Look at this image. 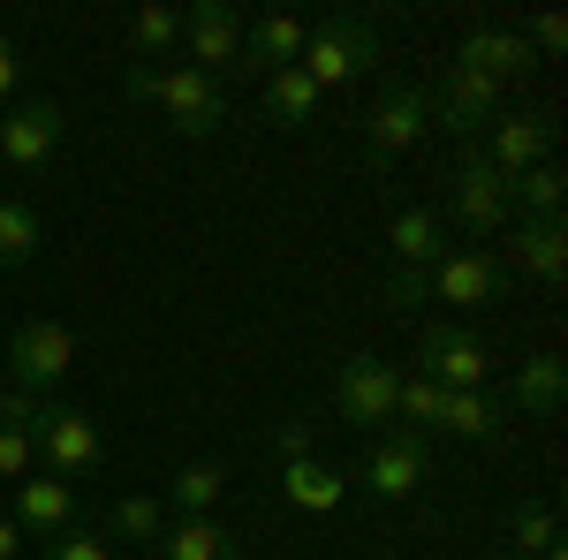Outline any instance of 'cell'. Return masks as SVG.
<instances>
[{
  "label": "cell",
  "instance_id": "13",
  "mask_svg": "<svg viewBox=\"0 0 568 560\" xmlns=\"http://www.w3.org/2000/svg\"><path fill=\"white\" fill-rule=\"evenodd\" d=\"M554 136H561V130H554L546 114H500V122L478 136V152L516 182L524 167H546V160H554Z\"/></svg>",
  "mask_w": 568,
  "mask_h": 560
},
{
  "label": "cell",
  "instance_id": "41",
  "mask_svg": "<svg viewBox=\"0 0 568 560\" xmlns=\"http://www.w3.org/2000/svg\"><path fill=\"white\" fill-rule=\"evenodd\" d=\"M493 560H524V553H493Z\"/></svg>",
  "mask_w": 568,
  "mask_h": 560
},
{
  "label": "cell",
  "instance_id": "31",
  "mask_svg": "<svg viewBox=\"0 0 568 560\" xmlns=\"http://www.w3.org/2000/svg\"><path fill=\"white\" fill-rule=\"evenodd\" d=\"M39 258V213L0 197V265H31Z\"/></svg>",
  "mask_w": 568,
  "mask_h": 560
},
{
  "label": "cell",
  "instance_id": "9",
  "mask_svg": "<svg viewBox=\"0 0 568 560\" xmlns=\"http://www.w3.org/2000/svg\"><path fill=\"white\" fill-rule=\"evenodd\" d=\"M508 288V265L493 251H447V258L425 273V296L433 303H455V310H478V303H500Z\"/></svg>",
  "mask_w": 568,
  "mask_h": 560
},
{
  "label": "cell",
  "instance_id": "15",
  "mask_svg": "<svg viewBox=\"0 0 568 560\" xmlns=\"http://www.w3.org/2000/svg\"><path fill=\"white\" fill-rule=\"evenodd\" d=\"M455 69H478V77H493V84L508 91L516 77H530L538 61H530L524 31H508V23H478V31H463V45H455Z\"/></svg>",
  "mask_w": 568,
  "mask_h": 560
},
{
  "label": "cell",
  "instance_id": "37",
  "mask_svg": "<svg viewBox=\"0 0 568 560\" xmlns=\"http://www.w3.org/2000/svg\"><path fill=\"white\" fill-rule=\"evenodd\" d=\"M409 303H433L425 296V273H394L387 281V310H409Z\"/></svg>",
  "mask_w": 568,
  "mask_h": 560
},
{
  "label": "cell",
  "instance_id": "3",
  "mask_svg": "<svg viewBox=\"0 0 568 560\" xmlns=\"http://www.w3.org/2000/svg\"><path fill=\"white\" fill-rule=\"evenodd\" d=\"M447 220L463 227V235H500L508 227V174L485 160L478 144H455V182H447ZM439 220V227H447Z\"/></svg>",
  "mask_w": 568,
  "mask_h": 560
},
{
  "label": "cell",
  "instance_id": "19",
  "mask_svg": "<svg viewBox=\"0 0 568 560\" xmlns=\"http://www.w3.org/2000/svg\"><path fill=\"white\" fill-rule=\"evenodd\" d=\"M152 560H243L235 530H220V516H168V530L152 538Z\"/></svg>",
  "mask_w": 568,
  "mask_h": 560
},
{
  "label": "cell",
  "instance_id": "27",
  "mask_svg": "<svg viewBox=\"0 0 568 560\" xmlns=\"http://www.w3.org/2000/svg\"><path fill=\"white\" fill-rule=\"evenodd\" d=\"M508 538H516V546H508V553H524V560L554 553V546H561V508H554V500H546V492H538V500H524V508H516V516H508Z\"/></svg>",
  "mask_w": 568,
  "mask_h": 560
},
{
  "label": "cell",
  "instance_id": "14",
  "mask_svg": "<svg viewBox=\"0 0 568 560\" xmlns=\"http://www.w3.org/2000/svg\"><path fill=\"white\" fill-rule=\"evenodd\" d=\"M425 485V439L417 431H379L364 455V492L372 500H409Z\"/></svg>",
  "mask_w": 568,
  "mask_h": 560
},
{
  "label": "cell",
  "instance_id": "21",
  "mask_svg": "<svg viewBox=\"0 0 568 560\" xmlns=\"http://www.w3.org/2000/svg\"><path fill=\"white\" fill-rule=\"evenodd\" d=\"M387 243H394V258H402V273H433V265L455 251V243H447V227H439V213H425V205L394 213Z\"/></svg>",
  "mask_w": 568,
  "mask_h": 560
},
{
  "label": "cell",
  "instance_id": "16",
  "mask_svg": "<svg viewBox=\"0 0 568 560\" xmlns=\"http://www.w3.org/2000/svg\"><path fill=\"white\" fill-rule=\"evenodd\" d=\"M16 530H23V538H61V530H69V522H77V485H61V477H23V485H16Z\"/></svg>",
  "mask_w": 568,
  "mask_h": 560
},
{
  "label": "cell",
  "instance_id": "28",
  "mask_svg": "<svg viewBox=\"0 0 568 560\" xmlns=\"http://www.w3.org/2000/svg\"><path fill=\"white\" fill-rule=\"evenodd\" d=\"M182 45V16L175 8H144L130 23V53H136V69H152V61H168Z\"/></svg>",
  "mask_w": 568,
  "mask_h": 560
},
{
  "label": "cell",
  "instance_id": "36",
  "mask_svg": "<svg viewBox=\"0 0 568 560\" xmlns=\"http://www.w3.org/2000/svg\"><path fill=\"white\" fill-rule=\"evenodd\" d=\"M273 455H281V462H304V455H311V425H304V417H288V425L273 431Z\"/></svg>",
  "mask_w": 568,
  "mask_h": 560
},
{
  "label": "cell",
  "instance_id": "34",
  "mask_svg": "<svg viewBox=\"0 0 568 560\" xmlns=\"http://www.w3.org/2000/svg\"><path fill=\"white\" fill-rule=\"evenodd\" d=\"M524 45H530V61H538V53H568V23L561 16H538V23L524 31Z\"/></svg>",
  "mask_w": 568,
  "mask_h": 560
},
{
  "label": "cell",
  "instance_id": "30",
  "mask_svg": "<svg viewBox=\"0 0 568 560\" xmlns=\"http://www.w3.org/2000/svg\"><path fill=\"white\" fill-rule=\"evenodd\" d=\"M439 401H447V387H439V379H425V371H409V379H402V394H394L402 431H417V439H425V431L439 425Z\"/></svg>",
  "mask_w": 568,
  "mask_h": 560
},
{
  "label": "cell",
  "instance_id": "35",
  "mask_svg": "<svg viewBox=\"0 0 568 560\" xmlns=\"http://www.w3.org/2000/svg\"><path fill=\"white\" fill-rule=\"evenodd\" d=\"M39 409H45V401H39V394H23V387H8V394H0V425H16V431H31V425H39Z\"/></svg>",
  "mask_w": 568,
  "mask_h": 560
},
{
  "label": "cell",
  "instance_id": "2",
  "mask_svg": "<svg viewBox=\"0 0 568 560\" xmlns=\"http://www.w3.org/2000/svg\"><path fill=\"white\" fill-rule=\"evenodd\" d=\"M379 61V31H372V16H326V23H311V39H304V69L318 91H342L356 84L364 69Z\"/></svg>",
  "mask_w": 568,
  "mask_h": 560
},
{
  "label": "cell",
  "instance_id": "1",
  "mask_svg": "<svg viewBox=\"0 0 568 560\" xmlns=\"http://www.w3.org/2000/svg\"><path fill=\"white\" fill-rule=\"evenodd\" d=\"M122 91H130L136 106H160L182 136H213L220 122H227L220 77L190 69V61H175V69H130V77H122Z\"/></svg>",
  "mask_w": 568,
  "mask_h": 560
},
{
  "label": "cell",
  "instance_id": "29",
  "mask_svg": "<svg viewBox=\"0 0 568 560\" xmlns=\"http://www.w3.org/2000/svg\"><path fill=\"white\" fill-rule=\"evenodd\" d=\"M168 530V500H152V492H122L114 500V538L122 546H152Z\"/></svg>",
  "mask_w": 568,
  "mask_h": 560
},
{
  "label": "cell",
  "instance_id": "12",
  "mask_svg": "<svg viewBox=\"0 0 568 560\" xmlns=\"http://www.w3.org/2000/svg\"><path fill=\"white\" fill-rule=\"evenodd\" d=\"M61 136H69V114H61L53 99H39V106H8V114H0V160L31 174V167L53 160Z\"/></svg>",
  "mask_w": 568,
  "mask_h": 560
},
{
  "label": "cell",
  "instance_id": "26",
  "mask_svg": "<svg viewBox=\"0 0 568 560\" xmlns=\"http://www.w3.org/2000/svg\"><path fill=\"white\" fill-rule=\"evenodd\" d=\"M220 492H227V470H220V462H182V470L168 477V508H175V516H213Z\"/></svg>",
  "mask_w": 568,
  "mask_h": 560
},
{
  "label": "cell",
  "instance_id": "6",
  "mask_svg": "<svg viewBox=\"0 0 568 560\" xmlns=\"http://www.w3.org/2000/svg\"><path fill=\"white\" fill-rule=\"evenodd\" d=\"M394 394H402V371H394L387 356H349L342 371H334V409H342V425L356 431H394Z\"/></svg>",
  "mask_w": 568,
  "mask_h": 560
},
{
  "label": "cell",
  "instance_id": "18",
  "mask_svg": "<svg viewBox=\"0 0 568 560\" xmlns=\"http://www.w3.org/2000/svg\"><path fill=\"white\" fill-rule=\"evenodd\" d=\"M508 265L524 281H561L568 273V227L561 220H508Z\"/></svg>",
  "mask_w": 568,
  "mask_h": 560
},
{
  "label": "cell",
  "instance_id": "40",
  "mask_svg": "<svg viewBox=\"0 0 568 560\" xmlns=\"http://www.w3.org/2000/svg\"><path fill=\"white\" fill-rule=\"evenodd\" d=\"M538 560H568V553H561V546H554V553H538Z\"/></svg>",
  "mask_w": 568,
  "mask_h": 560
},
{
  "label": "cell",
  "instance_id": "11",
  "mask_svg": "<svg viewBox=\"0 0 568 560\" xmlns=\"http://www.w3.org/2000/svg\"><path fill=\"white\" fill-rule=\"evenodd\" d=\"M182 53H190V69H227V61H243V16L227 8V0H197V8H182Z\"/></svg>",
  "mask_w": 568,
  "mask_h": 560
},
{
  "label": "cell",
  "instance_id": "5",
  "mask_svg": "<svg viewBox=\"0 0 568 560\" xmlns=\"http://www.w3.org/2000/svg\"><path fill=\"white\" fill-rule=\"evenodd\" d=\"M500 99H508V91L493 84V77H478V69H455V61H447V77L425 91L433 130H447L455 144H478V136L500 122Z\"/></svg>",
  "mask_w": 568,
  "mask_h": 560
},
{
  "label": "cell",
  "instance_id": "7",
  "mask_svg": "<svg viewBox=\"0 0 568 560\" xmlns=\"http://www.w3.org/2000/svg\"><path fill=\"white\" fill-rule=\"evenodd\" d=\"M31 447L45 455V477H61V485H77V477H91L99 462H106L99 425H91L84 409H53V401H45L39 425H31Z\"/></svg>",
  "mask_w": 568,
  "mask_h": 560
},
{
  "label": "cell",
  "instance_id": "24",
  "mask_svg": "<svg viewBox=\"0 0 568 560\" xmlns=\"http://www.w3.org/2000/svg\"><path fill=\"white\" fill-rule=\"evenodd\" d=\"M281 492H288L304 516H326V508H342V470H334V462H318V455L281 462Z\"/></svg>",
  "mask_w": 568,
  "mask_h": 560
},
{
  "label": "cell",
  "instance_id": "32",
  "mask_svg": "<svg viewBox=\"0 0 568 560\" xmlns=\"http://www.w3.org/2000/svg\"><path fill=\"white\" fill-rule=\"evenodd\" d=\"M39 560H114V546H106V530H61V538H45L39 546Z\"/></svg>",
  "mask_w": 568,
  "mask_h": 560
},
{
  "label": "cell",
  "instance_id": "38",
  "mask_svg": "<svg viewBox=\"0 0 568 560\" xmlns=\"http://www.w3.org/2000/svg\"><path fill=\"white\" fill-rule=\"evenodd\" d=\"M16 69H23V61H16V45L0 39V106H8V91H16Z\"/></svg>",
  "mask_w": 568,
  "mask_h": 560
},
{
  "label": "cell",
  "instance_id": "39",
  "mask_svg": "<svg viewBox=\"0 0 568 560\" xmlns=\"http://www.w3.org/2000/svg\"><path fill=\"white\" fill-rule=\"evenodd\" d=\"M0 560H23V530H16L8 516H0Z\"/></svg>",
  "mask_w": 568,
  "mask_h": 560
},
{
  "label": "cell",
  "instance_id": "10",
  "mask_svg": "<svg viewBox=\"0 0 568 560\" xmlns=\"http://www.w3.org/2000/svg\"><path fill=\"white\" fill-rule=\"evenodd\" d=\"M417 371L425 379H439L447 394H463V387H485V342L478 334H463V326H425L417 334Z\"/></svg>",
  "mask_w": 568,
  "mask_h": 560
},
{
  "label": "cell",
  "instance_id": "8",
  "mask_svg": "<svg viewBox=\"0 0 568 560\" xmlns=\"http://www.w3.org/2000/svg\"><path fill=\"white\" fill-rule=\"evenodd\" d=\"M425 130H433L425 91H417V84H387V91H379V106L364 114V152L387 167V160H402L409 144H425Z\"/></svg>",
  "mask_w": 568,
  "mask_h": 560
},
{
  "label": "cell",
  "instance_id": "4",
  "mask_svg": "<svg viewBox=\"0 0 568 560\" xmlns=\"http://www.w3.org/2000/svg\"><path fill=\"white\" fill-rule=\"evenodd\" d=\"M69 371H77V334H69L61 318H23V326L8 334V387H23V394L45 401Z\"/></svg>",
  "mask_w": 568,
  "mask_h": 560
},
{
  "label": "cell",
  "instance_id": "25",
  "mask_svg": "<svg viewBox=\"0 0 568 560\" xmlns=\"http://www.w3.org/2000/svg\"><path fill=\"white\" fill-rule=\"evenodd\" d=\"M318 99H326V91L311 84L304 69H273V77H265V114H273L281 130H304L311 114H318Z\"/></svg>",
  "mask_w": 568,
  "mask_h": 560
},
{
  "label": "cell",
  "instance_id": "22",
  "mask_svg": "<svg viewBox=\"0 0 568 560\" xmlns=\"http://www.w3.org/2000/svg\"><path fill=\"white\" fill-rule=\"evenodd\" d=\"M433 431H455V439H470V447H485V439H500V401L485 387H463L439 401V425Z\"/></svg>",
  "mask_w": 568,
  "mask_h": 560
},
{
  "label": "cell",
  "instance_id": "20",
  "mask_svg": "<svg viewBox=\"0 0 568 560\" xmlns=\"http://www.w3.org/2000/svg\"><path fill=\"white\" fill-rule=\"evenodd\" d=\"M304 39H311V23L304 16H288V8H273V16H258V23H243V61L251 69H296L304 61Z\"/></svg>",
  "mask_w": 568,
  "mask_h": 560
},
{
  "label": "cell",
  "instance_id": "23",
  "mask_svg": "<svg viewBox=\"0 0 568 560\" xmlns=\"http://www.w3.org/2000/svg\"><path fill=\"white\" fill-rule=\"evenodd\" d=\"M561 197H568L561 160H546V167H524L516 182H508V213H516V220H561Z\"/></svg>",
  "mask_w": 568,
  "mask_h": 560
},
{
  "label": "cell",
  "instance_id": "33",
  "mask_svg": "<svg viewBox=\"0 0 568 560\" xmlns=\"http://www.w3.org/2000/svg\"><path fill=\"white\" fill-rule=\"evenodd\" d=\"M31 462H39V447H31V431L0 425V485H23V477H31Z\"/></svg>",
  "mask_w": 568,
  "mask_h": 560
},
{
  "label": "cell",
  "instance_id": "17",
  "mask_svg": "<svg viewBox=\"0 0 568 560\" xmlns=\"http://www.w3.org/2000/svg\"><path fill=\"white\" fill-rule=\"evenodd\" d=\"M568 401V364L561 356H524L516 371H508V394H500V409H516V417H561Z\"/></svg>",
  "mask_w": 568,
  "mask_h": 560
}]
</instances>
